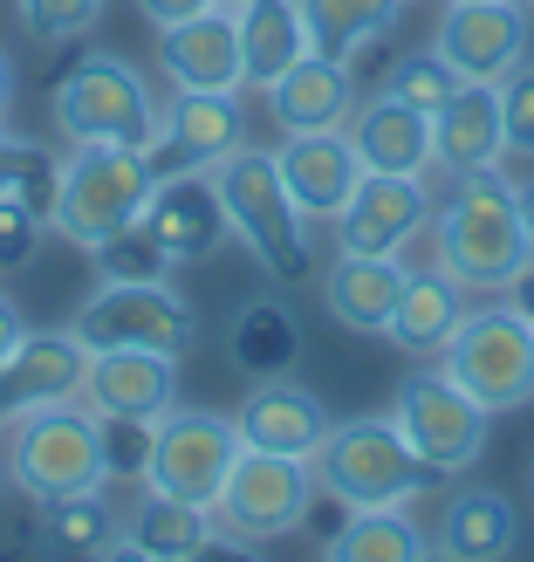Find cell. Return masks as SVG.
<instances>
[{
    "label": "cell",
    "mask_w": 534,
    "mask_h": 562,
    "mask_svg": "<svg viewBox=\"0 0 534 562\" xmlns=\"http://www.w3.org/2000/svg\"><path fill=\"white\" fill-rule=\"evenodd\" d=\"M508 158V117H500V82H459L432 110V172L466 179Z\"/></svg>",
    "instance_id": "e0dca14e"
},
{
    "label": "cell",
    "mask_w": 534,
    "mask_h": 562,
    "mask_svg": "<svg viewBox=\"0 0 534 562\" xmlns=\"http://www.w3.org/2000/svg\"><path fill=\"white\" fill-rule=\"evenodd\" d=\"M21 336H27V316H21V308H14V295L0 289V357H8V350L21 344Z\"/></svg>",
    "instance_id": "ab89813d"
},
{
    "label": "cell",
    "mask_w": 534,
    "mask_h": 562,
    "mask_svg": "<svg viewBox=\"0 0 534 562\" xmlns=\"http://www.w3.org/2000/svg\"><path fill=\"white\" fill-rule=\"evenodd\" d=\"M82 350H185L192 302L172 281H96V295L69 316Z\"/></svg>",
    "instance_id": "8fae6325"
},
{
    "label": "cell",
    "mask_w": 534,
    "mask_h": 562,
    "mask_svg": "<svg viewBox=\"0 0 534 562\" xmlns=\"http://www.w3.org/2000/svg\"><path fill=\"white\" fill-rule=\"evenodd\" d=\"M213 186H219V206H227V227L247 240V255H254L274 281H288V289H295V281L316 274L308 220H302V206L288 200V186H281L274 151L240 145L234 158L213 165Z\"/></svg>",
    "instance_id": "277c9868"
},
{
    "label": "cell",
    "mask_w": 534,
    "mask_h": 562,
    "mask_svg": "<svg viewBox=\"0 0 534 562\" xmlns=\"http://www.w3.org/2000/svg\"><path fill=\"white\" fill-rule=\"evenodd\" d=\"M390 426L405 432V446L418 453V467L439 473V481H453V473H473V467L487 460L493 412H480L445 371H418L398 391V405H390Z\"/></svg>",
    "instance_id": "30bf717a"
},
{
    "label": "cell",
    "mask_w": 534,
    "mask_h": 562,
    "mask_svg": "<svg viewBox=\"0 0 534 562\" xmlns=\"http://www.w3.org/2000/svg\"><path fill=\"white\" fill-rule=\"evenodd\" d=\"M240 145H247L240 90H172V103H158V145H151L158 172H179V165H206L213 172Z\"/></svg>",
    "instance_id": "2e32d148"
},
{
    "label": "cell",
    "mask_w": 534,
    "mask_h": 562,
    "mask_svg": "<svg viewBox=\"0 0 534 562\" xmlns=\"http://www.w3.org/2000/svg\"><path fill=\"white\" fill-rule=\"evenodd\" d=\"M35 234H42V213L14 192H0V268H21L35 255Z\"/></svg>",
    "instance_id": "8d00e7d4"
},
{
    "label": "cell",
    "mask_w": 534,
    "mask_h": 562,
    "mask_svg": "<svg viewBox=\"0 0 534 562\" xmlns=\"http://www.w3.org/2000/svg\"><path fill=\"white\" fill-rule=\"evenodd\" d=\"M55 131L63 145H130V151H151L158 145V97L151 82L137 76L124 55H82V63L55 82Z\"/></svg>",
    "instance_id": "8992f818"
},
{
    "label": "cell",
    "mask_w": 534,
    "mask_h": 562,
    "mask_svg": "<svg viewBox=\"0 0 534 562\" xmlns=\"http://www.w3.org/2000/svg\"><path fill=\"white\" fill-rule=\"evenodd\" d=\"M432 227V186L405 172H363L329 234L343 255H405V247Z\"/></svg>",
    "instance_id": "4fadbf2b"
},
{
    "label": "cell",
    "mask_w": 534,
    "mask_h": 562,
    "mask_svg": "<svg viewBox=\"0 0 534 562\" xmlns=\"http://www.w3.org/2000/svg\"><path fill=\"white\" fill-rule=\"evenodd\" d=\"M82 363H90V350H82L69 329H27L21 344L0 357V426H8L14 412H27V405L76 398Z\"/></svg>",
    "instance_id": "7402d4cb"
},
{
    "label": "cell",
    "mask_w": 534,
    "mask_h": 562,
    "mask_svg": "<svg viewBox=\"0 0 534 562\" xmlns=\"http://www.w3.org/2000/svg\"><path fill=\"white\" fill-rule=\"evenodd\" d=\"M158 247H164V261H206L219 240H227V206H219V186L206 165H179V172H158L151 186V200H145V220H137Z\"/></svg>",
    "instance_id": "9a60e30c"
},
{
    "label": "cell",
    "mask_w": 534,
    "mask_h": 562,
    "mask_svg": "<svg viewBox=\"0 0 534 562\" xmlns=\"http://www.w3.org/2000/svg\"><path fill=\"white\" fill-rule=\"evenodd\" d=\"M356 110V76L350 63H329V55H302L268 90V117L281 131H343Z\"/></svg>",
    "instance_id": "484cf974"
},
{
    "label": "cell",
    "mask_w": 534,
    "mask_h": 562,
    "mask_svg": "<svg viewBox=\"0 0 534 562\" xmlns=\"http://www.w3.org/2000/svg\"><path fill=\"white\" fill-rule=\"evenodd\" d=\"M227 350H234V363H240L247 378H288V363L302 357V329H295V316H288L281 302L254 295V302L234 316Z\"/></svg>",
    "instance_id": "4dcf8cb0"
},
{
    "label": "cell",
    "mask_w": 534,
    "mask_h": 562,
    "mask_svg": "<svg viewBox=\"0 0 534 562\" xmlns=\"http://www.w3.org/2000/svg\"><path fill=\"white\" fill-rule=\"evenodd\" d=\"M76 398L96 418L151 426L179 405V350H90Z\"/></svg>",
    "instance_id": "5bb4252c"
},
{
    "label": "cell",
    "mask_w": 534,
    "mask_h": 562,
    "mask_svg": "<svg viewBox=\"0 0 534 562\" xmlns=\"http://www.w3.org/2000/svg\"><path fill=\"white\" fill-rule=\"evenodd\" d=\"M35 165H42V145H27V137H14L0 124V192H21L35 179Z\"/></svg>",
    "instance_id": "74e56055"
},
{
    "label": "cell",
    "mask_w": 534,
    "mask_h": 562,
    "mask_svg": "<svg viewBox=\"0 0 534 562\" xmlns=\"http://www.w3.org/2000/svg\"><path fill=\"white\" fill-rule=\"evenodd\" d=\"M316 494H322L316 487V460L240 446L227 487L213 494V528H219V542H281V536H295L308 521Z\"/></svg>",
    "instance_id": "ba28073f"
},
{
    "label": "cell",
    "mask_w": 534,
    "mask_h": 562,
    "mask_svg": "<svg viewBox=\"0 0 534 562\" xmlns=\"http://www.w3.org/2000/svg\"><path fill=\"white\" fill-rule=\"evenodd\" d=\"M466 308H473L466 289L432 261V268L405 274V295H398V308H390L384 336H390V350H405V357H418V363H439L445 344H453V329L466 323Z\"/></svg>",
    "instance_id": "603a6c76"
},
{
    "label": "cell",
    "mask_w": 534,
    "mask_h": 562,
    "mask_svg": "<svg viewBox=\"0 0 534 562\" xmlns=\"http://www.w3.org/2000/svg\"><path fill=\"white\" fill-rule=\"evenodd\" d=\"M8 110H14V63H8V48H0V124H8Z\"/></svg>",
    "instance_id": "b9f144b4"
},
{
    "label": "cell",
    "mask_w": 534,
    "mask_h": 562,
    "mask_svg": "<svg viewBox=\"0 0 534 562\" xmlns=\"http://www.w3.org/2000/svg\"><path fill=\"white\" fill-rule=\"evenodd\" d=\"M322 555L329 562H425L432 536L405 515V501H384V508H350V521L329 536Z\"/></svg>",
    "instance_id": "f1b7e54d"
},
{
    "label": "cell",
    "mask_w": 534,
    "mask_h": 562,
    "mask_svg": "<svg viewBox=\"0 0 534 562\" xmlns=\"http://www.w3.org/2000/svg\"><path fill=\"white\" fill-rule=\"evenodd\" d=\"M432 261L453 274L466 295H508L514 274L534 261L521 192L500 165L453 179V192L432 206Z\"/></svg>",
    "instance_id": "6da1fadb"
},
{
    "label": "cell",
    "mask_w": 534,
    "mask_h": 562,
    "mask_svg": "<svg viewBox=\"0 0 534 562\" xmlns=\"http://www.w3.org/2000/svg\"><path fill=\"white\" fill-rule=\"evenodd\" d=\"M302 8V35L308 55H329V63H350L363 42H377L398 27L405 0H295Z\"/></svg>",
    "instance_id": "f546056e"
},
{
    "label": "cell",
    "mask_w": 534,
    "mask_h": 562,
    "mask_svg": "<svg viewBox=\"0 0 534 562\" xmlns=\"http://www.w3.org/2000/svg\"><path fill=\"white\" fill-rule=\"evenodd\" d=\"M500 117H508V151L534 158V63L500 76Z\"/></svg>",
    "instance_id": "d590c367"
},
{
    "label": "cell",
    "mask_w": 534,
    "mask_h": 562,
    "mask_svg": "<svg viewBox=\"0 0 534 562\" xmlns=\"http://www.w3.org/2000/svg\"><path fill=\"white\" fill-rule=\"evenodd\" d=\"M405 274L411 268L398 255H343V247H336V261L322 274V308L356 336H384L390 308L405 295Z\"/></svg>",
    "instance_id": "d4e9b609"
},
{
    "label": "cell",
    "mask_w": 534,
    "mask_h": 562,
    "mask_svg": "<svg viewBox=\"0 0 534 562\" xmlns=\"http://www.w3.org/2000/svg\"><path fill=\"white\" fill-rule=\"evenodd\" d=\"M0 473L8 487L42 501H63V494H90L110 487L117 467H110V439H103V418L82 405V398H48V405H27L0 426Z\"/></svg>",
    "instance_id": "7a4b0ae2"
},
{
    "label": "cell",
    "mask_w": 534,
    "mask_h": 562,
    "mask_svg": "<svg viewBox=\"0 0 534 562\" xmlns=\"http://www.w3.org/2000/svg\"><path fill=\"white\" fill-rule=\"evenodd\" d=\"M110 0H21V21L35 42H82L103 21Z\"/></svg>",
    "instance_id": "836d02e7"
},
{
    "label": "cell",
    "mask_w": 534,
    "mask_h": 562,
    "mask_svg": "<svg viewBox=\"0 0 534 562\" xmlns=\"http://www.w3.org/2000/svg\"><path fill=\"white\" fill-rule=\"evenodd\" d=\"M521 549V515L508 494L493 487H459L439 515V536H432V555H453V562H500Z\"/></svg>",
    "instance_id": "4316f807"
},
{
    "label": "cell",
    "mask_w": 534,
    "mask_h": 562,
    "mask_svg": "<svg viewBox=\"0 0 534 562\" xmlns=\"http://www.w3.org/2000/svg\"><path fill=\"white\" fill-rule=\"evenodd\" d=\"M213 8H247V0H213Z\"/></svg>",
    "instance_id": "ee69618b"
},
{
    "label": "cell",
    "mask_w": 534,
    "mask_h": 562,
    "mask_svg": "<svg viewBox=\"0 0 534 562\" xmlns=\"http://www.w3.org/2000/svg\"><path fill=\"white\" fill-rule=\"evenodd\" d=\"M405 8H411V0H405Z\"/></svg>",
    "instance_id": "f6af8a7d"
},
{
    "label": "cell",
    "mask_w": 534,
    "mask_h": 562,
    "mask_svg": "<svg viewBox=\"0 0 534 562\" xmlns=\"http://www.w3.org/2000/svg\"><path fill=\"white\" fill-rule=\"evenodd\" d=\"M350 145L363 158V172H405V179H425L432 172V110H418L405 97L377 90L371 103L350 110Z\"/></svg>",
    "instance_id": "44dd1931"
},
{
    "label": "cell",
    "mask_w": 534,
    "mask_h": 562,
    "mask_svg": "<svg viewBox=\"0 0 534 562\" xmlns=\"http://www.w3.org/2000/svg\"><path fill=\"white\" fill-rule=\"evenodd\" d=\"M439 371L493 418L534 405V316H521L508 295H487L480 308H466Z\"/></svg>",
    "instance_id": "5b68a950"
},
{
    "label": "cell",
    "mask_w": 534,
    "mask_h": 562,
    "mask_svg": "<svg viewBox=\"0 0 534 562\" xmlns=\"http://www.w3.org/2000/svg\"><path fill=\"white\" fill-rule=\"evenodd\" d=\"M432 473L418 467V453L405 446V432L384 418H343L329 426L322 453H316V487L343 508H384V501H405L418 494Z\"/></svg>",
    "instance_id": "9c48e42d"
},
{
    "label": "cell",
    "mask_w": 534,
    "mask_h": 562,
    "mask_svg": "<svg viewBox=\"0 0 534 562\" xmlns=\"http://www.w3.org/2000/svg\"><path fill=\"white\" fill-rule=\"evenodd\" d=\"M234 426L247 446H261V453H288V460H316L322 439L336 418L322 412V398L308 384H288V378H254V391L240 398Z\"/></svg>",
    "instance_id": "ffe728a7"
},
{
    "label": "cell",
    "mask_w": 534,
    "mask_h": 562,
    "mask_svg": "<svg viewBox=\"0 0 534 562\" xmlns=\"http://www.w3.org/2000/svg\"><path fill=\"white\" fill-rule=\"evenodd\" d=\"M117 508H110V487L90 494H63V501H42V542L55 555H110L117 549Z\"/></svg>",
    "instance_id": "1f68e13d"
},
{
    "label": "cell",
    "mask_w": 534,
    "mask_h": 562,
    "mask_svg": "<svg viewBox=\"0 0 534 562\" xmlns=\"http://www.w3.org/2000/svg\"><path fill=\"white\" fill-rule=\"evenodd\" d=\"M384 90L405 97V103H418V110H439L445 97L459 90V76H453V63H445L439 48H418V55H398V63H390Z\"/></svg>",
    "instance_id": "d6a6232c"
},
{
    "label": "cell",
    "mask_w": 534,
    "mask_h": 562,
    "mask_svg": "<svg viewBox=\"0 0 534 562\" xmlns=\"http://www.w3.org/2000/svg\"><path fill=\"white\" fill-rule=\"evenodd\" d=\"M158 186V165L151 151H130V145H69V158H55V206H48V227L63 234L69 247L96 255L103 240L130 234L145 220V200Z\"/></svg>",
    "instance_id": "3957f363"
},
{
    "label": "cell",
    "mask_w": 534,
    "mask_h": 562,
    "mask_svg": "<svg viewBox=\"0 0 534 562\" xmlns=\"http://www.w3.org/2000/svg\"><path fill=\"white\" fill-rule=\"evenodd\" d=\"M96 268H103V281H164V274H172L164 247H158L145 227H130V234H117V240H103V247H96Z\"/></svg>",
    "instance_id": "e575fe53"
},
{
    "label": "cell",
    "mask_w": 534,
    "mask_h": 562,
    "mask_svg": "<svg viewBox=\"0 0 534 562\" xmlns=\"http://www.w3.org/2000/svg\"><path fill=\"white\" fill-rule=\"evenodd\" d=\"M240 426L227 412H192L172 405L164 418L145 426V453H137V487L192 501V508H213V494L227 487V473L240 460Z\"/></svg>",
    "instance_id": "52a82bcc"
},
{
    "label": "cell",
    "mask_w": 534,
    "mask_h": 562,
    "mask_svg": "<svg viewBox=\"0 0 534 562\" xmlns=\"http://www.w3.org/2000/svg\"><path fill=\"white\" fill-rule=\"evenodd\" d=\"M219 549V528H213V508H192V501H172V494H151L137 487V508L124 515L117 528V549L110 555H145V562H192Z\"/></svg>",
    "instance_id": "cb8c5ba5"
},
{
    "label": "cell",
    "mask_w": 534,
    "mask_h": 562,
    "mask_svg": "<svg viewBox=\"0 0 534 562\" xmlns=\"http://www.w3.org/2000/svg\"><path fill=\"white\" fill-rule=\"evenodd\" d=\"M240 21V63H247V90H274L302 55H308V35H302V8L295 0H247L234 8Z\"/></svg>",
    "instance_id": "83f0119b"
},
{
    "label": "cell",
    "mask_w": 534,
    "mask_h": 562,
    "mask_svg": "<svg viewBox=\"0 0 534 562\" xmlns=\"http://www.w3.org/2000/svg\"><path fill=\"white\" fill-rule=\"evenodd\" d=\"M508 302L521 308V316H534V261H527V268L514 274V289H508Z\"/></svg>",
    "instance_id": "60d3db41"
},
{
    "label": "cell",
    "mask_w": 534,
    "mask_h": 562,
    "mask_svg": "<svg viewBox=\"0 0 534 562\" xmlns=\"http://www.w3.org/2000/svg\"><path fill=\"white\" fill-rule=\"evenodd\" d=\"M158 63L172 76V90H247L234 8H200L172 27H158Z\"/></svg>",
    "instance_id": "ac0fdd59"
},
{
    "label": "cell",
    "mask_w": 534,
    "mask_h": 562,
    "mask_svg": "<svg viewBox=\"0 0 534 562\" xmlns=\"http://www.w3.org/2000/svg\"><path fill=\"white\" fill-rule=\"evenodd\" d=\"M514 192H521V220H527V240H534V179H514Z\"/></svg>",
    "instance_id": "7bdbcfd3"
},
{
    "label": "cell",
    "mask_w": 534,
    "mask_h": 562,
    "mask_svg": "<svg viewBox=\"0 0 534 562\" xmlns=\"http://www.w3.org/2000/svg\"><path fill=\"white\" fill-rule=\"evenodd\" d=\"M432 48L459 82H500L527 63V0H445Z\"/></svg>",
    "instance_id": "7c38bea8"
},
{
    "label": "cell",
    "mask_w": 534,
    "mask_h": 562,
    "mask_svg": "<svg viewBox=\"0 0 534 562\" xmlns=\"http://www.w3.org/2000/svg\"><path fill=\"white\" fill-rule=\"evenodd\" d=\"M274 165H281V186L288 200L302 206V220H336L343 200L363 179V158L350 145V131H288L274 145Z\"/></svg>",
    "instance_id": "d6986e66"
},
{
    "label": "cell",
    "mask_w": 534,
    "mask_h": 562,
    "mask_svg": "<svg viewBox=\"0 0 534 562\" xmlns=\"http://www.w3.org/2000/svg\"><path fill=\"white\" fill-rule=\"evenodd\" d=\"M527 8H534V0H527Z\"/></svg>",
    "instance_id": "bcb514c9"
},
{
    "label": "cell",
    "mask_w": 534,
    "mask_h": 562,
    "mask_svg": "<svg viewBox=\"0 0 534 562\" xmlns=\"http://www.w3.org/2000/svg\"><path fill=\"white\" fill-rule=\"evenodd\" d=\"M200 8H213V0H137V14H145L151 27H172V21L200 14Z\"/></svg>",
    "instance_id": "f35d334b"
}]
</instances>
